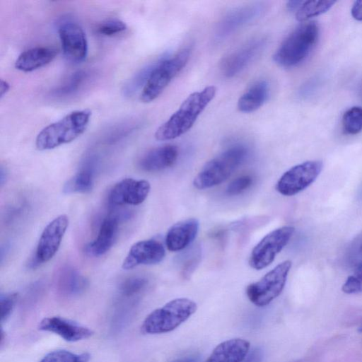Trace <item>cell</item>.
I'll return each instance as SVG.
<instances>
[{
    "mask_svg": "<svg viewBox=\"0 0 362 362\" xmlns=\"http://www.w3.org/2000/svg\"><path fill=\"white\" fill-rule=\"evenodd\" d=\"M361 194V196H362V188L361 189V194Z\"/></svg>",
    "mask_w": 362,
    "mask_h": 362,
    "instance_id": "43",
    "label": "cell"
},
{
    "mask_svg": "<svg viewBox=\"0 0 362 362\" xmlns=\"http://www.w3.org/2000/svg\"><path fill=\"white\" fill-rule=\"evenodd\" d=\"M199 222L195 218L182 220L173 224L165 235V245L169 251L178 252L188 247L196 238Z\"/></svg>",
    "mask_w": 362,
    "mask_h": 362,
    "instance_id": "17",
    "label": "cell"
},
{
    "mask_svg": "<svg viewBox=\"0 0 362 362\" xmlns=\"http://www.w3.org/2000/svg\"><path fill=\"white\" fill-rule=\"evenodd\" d=\"M189 55L190 49L185 48L172 57L160 58L142 89L141 100L147 103L156 99L186 66Z\"/></svg>",
    "mask_w": 362,
    "mask_h": 362,
    "instance_id": "6",
    "label": "cell"
},
{
    "mask_svg": "<svg viewBox=\"0 0 362 362\" xmlns=\"http://www.w3.org/2000/svg\"><path fill=\"white\" fill-rule=\"evenodd\" d=\"M303 1H298V0L289 1L286 4V8L288 11H289L291 12H294V11L296 12V11L300 6Z\"/></svg>",
    "mask_w": 362,
    "mask_h": 362,
    "instance_id": "38",
    "label": "cell"
},
{
    "mask_svg": "<svg viewBox=\"0 0 362 362\" xmlns=\"http://www.w3.org/2000/svg\"><path fill=\"white\" fill-rule=\"evenodd\" d=\"M216 93V88L214 86L191 93L179 109L157 129L155 138L158 141H169L186 133L214 98Z\"/></svg>",
    "mask_w": 362,
    "mask_h": 362,
    "instance_id": "1",
    "label": "cell"
},
{
    "mask_svg": "<svg viewBox=\"0 0 362 362\" xmlns=\"http://www.w3.org/2000/svg\"><path fill=\"white\" fill-rule=\"evenodd\" d=\"M263 2H253L238 6L228 12L217 23L214 38L220 42L243 26L262 16L265 10Z\"/></svg>",
    "mask_w": 362,
    "mask_h": 362,
    "instance_id": "10",
    "label": "cell"
},
{
    "mask_svg": "<svg viewBox=\"0 0 362 362\" xmlns=\"http://www.w3.org/2000/svg\"><path fill=\"white\" fill-rule=\"evenodd\" d=\"M335 4L334 1H303L296 12V18L300 22L317 16L329 11Z\"/></svg>",
    "mask_w": 362,
    "mask_h": 362,
    "instance_id": "25",
    "label": "cell"
},
{
    "mask_svg": "<svg viewBox=\"0 0 362 362\" xmlns=\"http://www.w3.org/2000/svg\"><path fill=\"white\" fill-rule=\"evenodd\" d=\"M291 264L290 260H285L259 281L250 284L245 289L250 301L257 307H264L277 298L284 290Z\"/></svg>",
    "mask_w": 362,
    "mask_h": 362,
    "instance_id": "7",
    "label": "cell"
},
{
    "mask_svg": "<svg viewBox=\"0 0 362 362\" xmlns=\"http://www.w3.org/2000/svg\"><path fill=\"white\" fill-rule=\"evenodd\" d=\"M319 28L315 22L304 23L295 28L281 43L272 58L283 67H293L303 62L315 47Z\"/></svg>",
    "mask_w": 362,
    "mask_h": 362,
    "instance_id": "3",
    "label": "cell"
},
{
    "mask_svg": "<svg viewBox=\"0 0 362 362\" xmlns=\"http://www.w3.org/2000/svg\"><path fill=\"white\" fill-rule=\"evenodd\" d=\"M351 15L356 20L362 21V0L354 3L351 8Z\"/></svg>",
    "mask_w": 362,
    "mask_h": 362,
    "instance_id": "37",
    "label": "cell"
},
{
    "mask_svg": "<svg viewBox=\"0 0 362 362\" xmlns=\"http://www.w3.org/2000/svg\"><path fill=\"white\" fill-rule=\"evenodd\" d=\"M358 330H359V332H362V323H361V326L359 327Z\"/></svg>",
    "mask_w": 362,
    "mask_h": 362,
    "instance_id": "42",
    "label": "cell"
},
{
    "mask_svg": "<svg viewBox=\"0 0 362 362\" xmlns=\"http://www.w3.org/2000/svg\"><path fill=\"white\" fill-rule=\"evenodd\" d=\"M199 357L197 356H189L183 358H178L172 362H199Z\"/></svg>",
    "mask_w": 362,
    "mask_h": 362,
    "instance_id": "40",
    "label": "cell"
},
{
    "mask_svg": "<svg viewBox=\"0 0 362 362\" xmlns=\"http://www.w3.org/2000/svg\"><path fill=\"white\" fill-rule=\"evenodd\" d=\"M247 149L243 145L231 146L209 160L193 180L199 189L213 187L226 180L244 162Z\"/></svg>",
    "mask_w": 362,
    "mask_h": 362,
    "instance_id": "5",
    "label": "cell"
},
{
    "mask_svg": "<svg viewBox=\"0 0 362 362\" xmlns=\"http://www.w3.org/2000/svg\"><path fill=\"white\" fill-rule=\"evenodd\" d=\"M88 353L75 354L66 350H54L47 354L38 362H88Z\"/></svg>",
    "mask_w": 362,
    "mask_h": 362,
    "instance_id": "28",
    "label": "cell"
},
{
    "mask_svg": "<svg viewBox=\"0 0 362 362\" xmlns=\"http://www.w3.org/2000/svg\"><path fill=\"white\" fill-rule=\"evenodd\" d=\"M57 50L53 47H36L27 49L18 57L15 67L21 71L30 72L52 62Z\"/></svg>",
    "mask_w": 362,
    "mask_h": 362,
    "instance_id": "20",
    "label": "cell"
},
{
    "mask_svg": "<svg viewBox=\"0 0 362 362\" xmlns=\"http://www.w3.org/2000/svg\"><path fill=\"white\" fill-rule=\"evenodd\" d=\"M126 23L117 18L107 19L100 23L97 28V32L105 36H113L127 29Z\"/></svg>",
    "mask_w": 362,
    "mask_h": 362,
    "instance_id": "31",
    "label": "cell"
},
{
    "mask_svg": "<svg viewBox=\"0 0 362 362\" xmlns=\"http://www.w3.org/2000/svg\"><path fill=\"white\" fill-rule=\"evenodd\" d=\"M88 74L85 71H78L72 74L64 83L54 90L57 97H64L77 91L86 80Z\"/></svg>",
    "mask_w": 362,
    "mask_h": 362,
    "instance_id": "29",
    "label": "cell"
},
{
    "mask_svg": "<svg viewBox=\"0 0 362 362\" xmlns=\"http://www.w3.org/2000/svg\"><path fill=\"white\" fill-rule=\"evenodd\" d=\"M163 245L153 239L141 240L134 244L124 259L122 268L132 269L141 264H155L165 257Z\"/></svg>",
    "mask_w": 362,
    "mask_h": 362,
    "instance_id": "15",
    "label": "cell"
},
{
    "mask_svg": "<svg viewBox=\"0 0 362 362\" xmlns=\"http://www.w3.org/2000/svg\"><path fill=\"white\" fill-rule=\"evenodd\" d=\"M268 38L256 37L224 57L220 63L222 74L233 78L244 70L265 48Z\"/></svg>",
    "mask_w": 362,
    "mask_h": 362,
    "instance_id": "11",
    "label": "cell"
},
{
    "mask_svg": "<svg viewBox=\"0 0 362 362\" xmlns=\"http://www.w3.org/2000/svg\"><path fill=\"white\" fill-rule=\"evenodd\" d=\"M10 89V84L8 81L1 79L0 82V98H2L8 92Z\"/></svg>",
    "mask_w": 362,
    "mask_h": 362,
    "instance_id": "39",
    "label": "cell"
},
{
    "mask_svg": "<svg viewBox=\"0 0 362 362\" xmlns=\"http://www.w3.org/2000/svg\"><path fill=\"white\" fill-rule=\"evenodd\" d=\"M90 116L89 110H76L49 124L37 134L36 148L50 150L74 141L86 130Z\"/></svg>",
    "mask_w": 362,
    "mask_h": 362,
    "instance_id": "2",
    "label": "cell"
},
{
    "mask_svg": "<svg viewBox=\"0 0 362 362\" xmlns=\"http://www.w3.org/2000/svg\"><path fill=\"white\" fill-rule=\"evenodd\" d=\"M93 185V168L86 165L65 183L63 191L66 194L86 193L91 190Z\"/></svg>",
    "mask_w": 362,
    "mask_h": 362,
    "instance_id": "24",
    "label": "cell"
},
{
    "mask_svg": "<svg viewBox=\"0 0 362 362\" xmlns=\"http://www.w3.org/2000/svg\"><path fill=\"white\" fill-rule=\"evenodd\" d=\"M151 186L145 180L125 178L117 182L110 192L108 200L114 206H136L146 199Z\"/></svg>",
    "mask_w": 362,
    "mask_h": 362,
    "instance_id": "14",
    "label": "cell"
},
{
    "mask_svg": "<svg viewBox=\"0 0 362 362\" xmlns=\"http://www.w3.org/2000/svg\"><path fill=\"white\" fill-rule=\"evenodd\" d=\"M320 160H308L293 166L279 179L276 189L284 196H293L310 186L322 169Z\"/></svg>",
    "mask_w": 362,
    "mask_h": 362,
    "instance_id": "9",
    "label": "cell"
},
{
    "mask_svg": "<svg viewBox=\"0 0 362 362\" xmlns=\"http://www.w3.org/2000/svg\"><path fill=\"white\" fill-rule=\"evenodd\" d=\"M250 347L246 339H228L218 344L204 362H240L250 351Z\"/></svg>",
    "mask_w": 362,
    "mask_h": 362,
    "instance_id": "19",
    "label": "cell"
},
{
    "mask_svg": "<svg viewBox=\"0 0 362 362\" xmlns=\"http://www.w3.org/2000/svg\"><path fill=\"white\" fill-rule=\"evenodd\" d=\"M87 279L71 266L62 267L56 274L55 285L59 293L65 296H78L88 286Z\"/></svg>",
    "mask_w": 362,
    "mask_h": 362,
    "instance_id": "22",
    "label": "cell"
},
{
    "mask_svg": "<svg viewBox=\"0 0 362 362\" xmlns=\"http://www.w3.org/2000/svg\"><path fill=\"white\" fill-rule=\"evenodd\" d=\"M197 309V303L191 299L178 298L171 300L146 316L141 331L148 334L170 332L187 320Z\"/></svg>",
    "mask_w": 362,
    "mask_h": 362,
    "instance_id": "4",
    "label": "cell"
},
{
    "mask_svg": "<svg viewBox=\"0 0 362 362\" xmlns=\"http://www.w3.org/2000/svg\"><path fill=\"white\" fill-rule=\"evenodd\" d=\"M118 226L119 221L116 216L106 217L101 223L96 238L87 246V252L93 256L106 253L117 238Z\"/></svg>",
    "mask_w": 362,
    "mask_h": 362,
    "instance_id": "21",
    "label": "cell"
},
{
    "mask_svg": "<svg viewBox=\"0 0 362 362\" xmlns=\"http://www.w3.org/2000/svg\"><path fill=\"white\" fill-rule=\"evenodd\" d=\"M358 95L360 96V98H361L362 100V81L359 86V88H358Z\"/></svg>",
    "mask_w": 362,
    "mask_h": 362,
    "instance_id": "41",
    "label": "cell"
},
{
    "mask_svg": "<svg viewBox=\"0 0 362 362\" xmlns=\"http://www.w3.org/2000/svg\"><path fill=\"white\" fill-rule=\"evenodd\" d=\"M343 132L346 134H356L362 131V107L358 106L348 109L341 119Z\"/></svg>",
    "mask_w": 362,
    "mask_h": 362,
    "instance_id": "27",
    "label": "cell"
},
{
    "mask_svg": "<svg viewBox=\"0 0 362 362\" xmlns=\"http://www.w3.org/2000/svg\"><path fill=\"white\" fill-rule=\"evenodd\" d=\"M264 351L261 347H255L248 352L245 358L240 362H262Z\"/></svg>",
    "mask_w": 362,
    "mask_h": 362,
    "instance_id": "36",
    "label": "cell"
},
{
    "mask_svg": "<svg viewBox=\"0 0 362 362\" xmlns=\"http://www.w3.org/2000/svg\"><path fill=\"white\" fill-rule=\"evenodd\" d=\"M294 231V227L286 226L266 235L251 251L248 261L250 266L261 270L271 264L289 242Z\"/></svg>",
    "mask_w": 362,
    "mask_h": 362,
    "instance_id": "8",
    "label": "cell"
},
{
    "mask_svg": "<svg viewBox=\"0 0 362 362\" xmlns=\"http://www.w3.org/2000/svg\"><path fill=\"white\" fill-rule=\"evenodd\" d=\"M148 281L143 277L129 278L122 283L119 287L120 293L127 298L139 293L146 286Z\"/></svg>",
    "mask_w": 362,
    "mask_h": 362,
    "instance_id": "30",
    "label": "cell"
},
{
    "mask_svg": "<svg viewBox=\"0 0 362 362\" xmlns=\"http://www.w3.org/2000/svg\"><path fill=\"white\" fill-rule=\"evenodd\" d=\"M69 225L67 216H58L44 228L35 251L34 262L39 264L51 259L59 250Z\"/></svg>",
    "mask_w": 362,
    "mask_h": 362,
    "instance_id": "12",
    "label": "cell"
},
{
    "mask_svg": "<svg viewBox=\"0 0 362 362\" xmlns=\"http://www.w3.org/2000/svg\"><path fill=\"white\" fill-rule=\"evenodd\" d=\"M252 183V178L250 175H243L234 179L227 186L226 193L230 196L241 194L248 189Z\"/></svg>",
    "mask_w": 362,
    "mask_h": 362,
    "instance_id": "33",
    "label": "cell"
},
{
    "mask_svg": "<svg viewBox=\"0 0 362 362\" xmlns=\"http://www.w3.org/2000/svg\"><path fill=\"white\" fill-rule=\"evenodd\" d=\"M158 61L159 59L146 65L135 74L124 86L122 88L123 95L131 97L142 87L144 88Z\"/></svg>",
    "mask_w": 362,
    "mask_h": 362,
    "instance_id": "26",
    "label": "cell"
},
{
    "mask_svg": "<svg viewBox=\"0 0 362 362\" xmlns=\"http://www.w3.org/2000/svg\"><path fill=\"white\" fill-rule=\"evenodd\" d=\"M18 299V293L1 294L0 297L1 322L4 323L11 315Z\"/></svg>",
    "mask_w": 362,
    "mask_h": 362,
    "instance_id": "35",
    "label": "cell"
},
{
    "mask_svg": "<svg viewBox=\"0 0 362 362\" xmlns=\"http://www.w3.org/2000/svg\"><path fill=\"white\" fill-rule=\"evenodd\" d=\"M347 263L356 269L362 263V235L351 245L347 254Z\"/></svg>",
    "mask_w": 362,
    "mask_h": 362,
    "instance_id": "34",
    "label": "cell"
},
{
    "mask_svg": "<svg viewBox=\"0 0 362 362\" xmlns=\"http://www.w3.org/2000/svg\"><path fill=\"white\" fill-rule=\"evenodd\" d=\"M178 148L174 145H165L146 152L139 160V167L146 172H156L173 166L178 158Z\"/></svg>",
    "mask_w": 362,
    "mask_h": 362,
    "instance_id": "18",
    "label": "cell"
},
{
    "mask_svg": "<svg viewBox=\"0 0 362 362\" xmlns=\"http://www.w3.org/2000/svg\"><path fill=\"white\" fill-rule=\"evenodd\" d=\"M58 32L64 57L74 64L83 62L88 54V42L83 28L76 23L66 22Z\"/></svg>",
    "mask_w": 362,
    "mask_h": 362,
    "instance_id": "13",
    "label": "cell"
},
{
    "mask_svg": "<svg viewBox=\"0 0 362 362\" xmlns=\"http://www.w3.org/2000/svg\"><path fill=\"white\" fill-rule=\"evenodd\" d=\"M342 291L348 294L362 292V263L355 269L354 274L347 278L342 286Z\"/></svg>",
    "mask_w": 362,
    "mask_h": 362,
    "instance_id": "32",
    "label": "cell"
},
{
    "mask_svg": "<svg viewBox=\"0 0 362 362\" xmlns=\"http://www.w3.org/2000/svg\"><path fill=\"white\" fill-rule=\"evenodd\" d=\"M40 330L56 334L69 342H75L90 337L91 329L73 320L59 316L45 317L39 323Z\"/></svg>",
    "mask_w": 362,
    "mask_h": 362,
    "instance_id": "16",
    "label": "cell"
},
{
    "mask_svg": "<svg viewBox=\"0 0 362 362\" xmlns=\"http://www.w3.org/2000/svg\"><path fill=\"white\" fill-rule=\"evenodd\" d=\"M269 95V86L267 81L254 82L239 98L238 109L244 113L258 110L267 101Z\"/></svg>",
    "mask_w": 362,
    "mask_h": 362,
    "instance_id": "23",
    "label": "cell"
}]
</instances>
